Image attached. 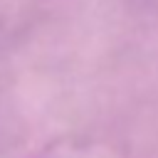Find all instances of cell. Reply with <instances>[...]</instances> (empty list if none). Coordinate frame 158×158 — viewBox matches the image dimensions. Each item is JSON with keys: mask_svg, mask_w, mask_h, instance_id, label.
Masks as SVG:
<instances>
[{"mask_svg": "<svg viewBox=\"0 0 158 158\" xmlns=\"http://www.w3.org/2000/svg\"><path fill=\"white\" fill-rule=\"evenodd\" d=\"M35 158H128L123 148L94 136H62L44 146Z\"/></svg>", "mask_w": 158, "mask_h": 158, "instance_id": "obj_1", "label": "cell"}, {"mask_svg": "<svg viewBox=\"0 0 158 158\" xmlns=\"http://www.w3.org/2000/svg\"><path fill=\"white\" fill-rule=\"evenodd\" d=\"M0 32H2V17H0Z\"/></svg>", "mask_w": 158, "mask_h": 158, "instance_id": "obj_2", "label": "cell"}]
</instances>
